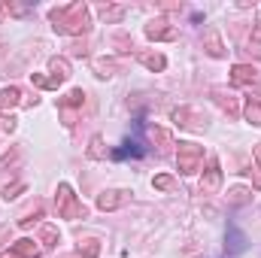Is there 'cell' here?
Masks as SVG:
<instances>
[{
    "instance_id": "1f68e13d",
    "label": "cell",
    "mask_w": 261,
    "mask_h": 258,
    "mask_svg": "<svg viewBox=\"0 0 261 258\" xmlns=\"http://www.w3.org/2000/svg\"><path fill=\"white\" fill-rule=\"evenodd\" d=\"M9 240V225H0V246Z\"/></svg>"
},
{
    "instance_id": "7a4b0ae2",
    "label": "cell",
    "mask_w": 261,
    "mask_h": 258,
    "mask_svg": "<svg viewBox=\"0 0 261 258\" xmlns=\"http://www.w3.org/2000/svg\"><path fill=\"white\" fill-rule=\"evenodd\" d=\"M58 216H64V219H85L88 216V210L76 200V194H73V189L67 186V183H61L58 186Z\"/></svg>"
},
{
    "instance_id": "f1b7e54d",
    "label": "cell",
    "mask_w": 261,
    "mask_h": 258,
    "mask_svg": "<svg viewBox=\"0 0 261 258\" xmlns=\"http://www.w3.org/2000/svg\"><path fill=\"white\" fill-rule=\"evenodd\" d=\"M18 192H24V183H15V186H12V189H9V186H6V189H3V197H6V200H9V197H15V194Z\"/></svg>"
},
{
    "instance_id": "836d02e7",
    "label": "cell",
    "mask_w": 261,
    "mask_h": 258,
    "mask_svg": "<svg viewBox=\"0 0 261 258\" xmlns=\"http://www.w3.org/2000/svg\"><path fill=\"white\" fill-rule=\"evenodd\" d=\"M252 152H255V161L261 164V143H255V149H252Z\"/></svg>"
},
{
    "instance_id": "4316f807",
    "label": "cell",
    "mask_w": 261,
    "mask_h": 258,
    "mask_svg": "<svg viewBox=\"0 0 261 258\" xmlns=\"http://www.w3.org/2000/svg\"><path fill=\"white\" fill-rule=\"evenodd\" d=\"M40 237H43V243H46V246H58V228H52V225H43Z\"/></svg>"
},
{
    "instance_id": "52a82bcc",
    "label": "cell",
    "mask_w": 261,
    "mask_h": 258,
    "mask_svg": "<svg viewBox=\"0 0 261 258\" xmlns=\"http://www.w3.org/2000/svg\"><path fill=\"white\" fill-rule=\"evenodd\" d=\"M219 186H222V170H219V161L210 158V167H206V173H203V179H200V192L203 194H216L219 192Z\"/></svg>"
},
{
    "instance_id": "7c38bea8",
    "label": "cell",
    "mask_w": 261,
    "mask_h": 258,
    "mask_svg": "<svg viewBox=\"0 0 261 258\" xmlns=\"http://www.w3.org/2000/svg\"><path fill=\"white\" fill-rule=\"evenodd\" d=\"M213 97H216V104L228 113V116H240V104H237V97H234V91H225V88H213Z\"/></svg>"
},
{
    "instance_id": "d590c367",
    "label": "cell",
    "mask_w": 261,
    "mask_h": 258,
    "mask_svg": "<svg viewBox=\"0 0 261 258\" xmlns=\"http://www.w3.org/2000/svg\"><path fill=\"white\" fill-rule=\"evenodd\" d=\"M252 100H255V104H261V94H255V97H252Z\"/></svg>"
},
{
    "instance_id": "5b68a950",
    "label": "cell",
    "mask_w": 261,
    "mask_h": 258,
    "mask_svg": "<svg viewBox=\"0 0 261 258\" xmlns=\"http://www.w3.org/2000/svg\"><path fill=\"white\" fill-rule=\"evenodd\" d=\"M246 246H249L246 234H243L234 222H228V231H225V249H228L231 255H240V252H246Z\"/></svg>"
},
{
    "instance_id": "8fae6325",
    "label": "cell",
    "mask_w": 261,
    "mask_h": 258,
    "mask_svg": "<svg viewBox=\"0 0 261 258\" xmlns=\"http://www.w3.org/2000/svg\"><path fill=\"white\" fill-rule=\"evenodd\" d=\"M261 76H258V67H249V64H237L231 70V82L234 85H255Z\"/></svg>"
},
{
    "instance_id": "ac0fdd59",
    "label": "cell",
    "mask_w": 261,
    "mask_h": 258,
    "mask_svg": "<svg viewBox=\"0 0 261 258\" xmlns=\"http://www.w3.org/2000/svg\"><path fill=\"white\" fill-rule=\"evenodd\" d=\"M119 70V64L113 61V58H100V61H94V73L100 76V79H107V76H113Z\"/></svg>"
},
{
    "instance_id": "44dd1931",
    "label": "cell",
    "mask_w": 261,
    "mask_h": 258,
    "mask_svg": "<svg viewBox=\"0 0 261 258\" xmlns=\"http://www.w3.org/2000/svg\"><path fill=\"white\" fill-rule=\"evenodd\" d=\"M97 12H100V18H103V21H122V15H125V9H122V6H100Z\"/></svg>"
},
{
    "instance_id": "cb8c5ba5",
    "label": "cell",
    "mask_w": 261,
    "mask_h": 258,
    "mask_svg": "<svg viewBox=\"0 0 261 258\" xmlns=\"http://www.w3.org/2000/svg\"><path fill=\"white\" fill-rule=\"evenodd\" d=\"M31 79H34V85H40V88H58L64 79H58V76H37V73H31Z\"/></svg>"
},
{
    "instance_id": "603a6c76",
    "label": "cell",
    "mask_w": 261,
    "mask_h": 258,
    "mask_svg": "<svg viewBox=\"0 0 261 258\" xmlns=\"http://www.w3.org/2000/svg\"><path fill=\"white\" fill-rule=\"evenodd\" d=\"M246 122L249 125H261V104H255L252 97L246 100Z\"/></svg>"
},
{
    "instance_id": "ba28073f",
    "label": "cell",
    "mask_w": 261,
    "mask_h": 258,
    "mask_svg": "<svg viewBox=\"0 0 261 258\" xmlns=\"http://www.w3.org/2000/svg\"><path fill=\"white\" fill-rule=\"evenodd\" d=\"M130 197V192H125V189H110V192H103V194H97V210H119L125 200Z\"/></svg>"
},
{
    "instance_id": "484cf974",
    "label": "cell",
    "mask_w": 261,
    "mask_h": 258,
    "mask_svg": "<svg viewBox=\"0 0 261 258\" xmlns=\"http://www.w3.org/2000/svg\"><path fill=\"white\" fill-rule=\"evenodd\" d=\"M152 186H155L158 192H170V189H176V183H173V176H167V173H161V176H155V179H152Z\"/></svg>"
},
{
    "instance_id": "83f0119b",
    "label": "cell",
    "mask_w": 261,
    "mask_h": 258,
    "mask_svg": "<svg viewBox=\"0 0 261 258\" xmlns=\"http://www.w3.org/2000/svg\"><path fill=\"white\" fill-rule=\"evenodd\" d=\"M149 137H152V140H158L161 146H170V134H167L164 128H155V125H152V128H149Z\"/></svg>"
},
{
    "instance_id": "4dcf8cb0",
    "label": "cell",
    "mask_w": 261,
    "mask_h": 258,
    "mask_svg": "<svg viewBox=\"0 0 261 258\" xmlns=\"http://www.w3.org/2000/svg\"><path fill=\"white\" fill-rule=\"evenodd\" d=\"M252 40L261 43V15H258V21H255V28H252Z\"/></svg>"
},
{
    "instance_id": "3957f363",
    "label": "cell",
    "mask_w": 261,
    "mask_h": 258,
    "mask_svg": "<svg viewBox=\"0 0 261 258\" xmlns=\"http://www.w3.org/2000/svg\"><path fill=\"white\" fill-rule=\"evenodd\" d=\"M200 161H203V146H197V143H179V149H176V167H179V173H195L197 167H200Z\"/></svg>"
},
{
    "instance_id": "277c9868",
    "label": "cell",
    "mask_w": 261,
    "mask_h": 258,
    "mask_svg": "<svg viewBox=\"0 0 261 258\" xmlns=\"http://www.w3.org/2000/svg\"><path fill=\"white\" fill-rule=\"evenodd\" d=\"M173 122L182 125V128H189V131H203L206 128V119H203L200 113H195L192 107H179V110H173Z\"/></svg>"
},
{
    "instance_id": "8992f818",
    "label": "cell",
    "mask_w": 261,
    "mask_h": 258,
    "mask_svg": "<svg viewBox=\"0 0 261 258\" xmlns=\"http://www.w3.org/2000/svg\"><path fill=\"white\" fill-rule=\"evenodd\" d=\"M82 104H85V91H82V88H73L67 97L58 100V107H61V113H64V125H67V128H73V122H76L70 110H73V107H82Z\"/></svg>"
},
{
    "instance_id": "7402d4cb",
    "label": "cell",
    "mask_w": 261,
    "mask_h": 258,
    "mask_svg": "<svg viewBox=\"0 0 261 258\" xmlns=\"http://www.w3.org/2000/svg\"><path fill=\"white\" fill-rule=\"evenodd\" d=\"M88 158H94V161H100V158H107V149H103V140L94 134L91 137V146H88Z\"/></svg>"
},
{
    "instance_id": "e0dca14e",
    "label": "cell",
    "mask_w": 261,
    "mask_h": 258,
    "mask_svg": "<svg viewBox=\"0 0 261 258\" xmlns=\"http://www.w3.org/2000/svg\"><path fill=\"white\" fill-rule=\"evenodd\" d=\"M249 200H252V192L243 189V186H234V189L228 192V203H231V207H246Z\"/></svg>"
},
{
    "instance_id": "2e32d148",
    "label": "cell",
    "mask_w": 261,
    "mask_h": 258,
    "mask_svg": "<svg viewBox=\"0 0 261 258\" xmlns=\"http://www.w3.org/2000/svg\"><path fill=\"white\" fill-rule=\"evenodd\" d=\"M12 252L18 258H40V246H37L34 240H18V243L12 246Z\"/></svg>"
},
{
    "instance_id": "4fadbf2b",
    "label": "cell",
    "mask_w": 261,
    "mask_h": 258,
    "mask_svg": "<svg viewBox=\"0 0 261 258\" xmlns=\"http://www.w3.org/2000/svg\"><path fill=\"white\" fill-rule=\"evenodd\" d=\"M203 40H206V52H210L213 58H222V55H225V46H222L216 28H206V31H203Z\"/></svg>"
},
{
    "instance_id": "ffe728a7",
    "label": "cell",
    "mask_w": 261,
    "mask_h": 258,
    "mask_svg": "<svg viewBox=\"0 0 261 258\" xmlns=\"http://www.w3.org/2000/svg\"><path fill=\"white\" fill-rule=\"evenodd\" d=\"M18 100H21V91H18L15 85H12V88H3V91H0V107H15Z\"/></svg>"
},
{
    "instance_id": "5bb4252c",
    "label": "cell",
    "mask_w": 261,
    "mask_h": 258,
    "mask_svg": "<svg viewBox=\"0 0 261 258\" xmlns=\"http://www.w3.org/2000/svg\"><path fill=\"white\" fill-rule=\"evenodd\" d=\"M40 216H43V203H40V200H34L28 210H21L18 225H21V228H31V222H34V219H40Z\"/></svg>"
},
{
    "instance_id": "30bf717a",
    "label": "cell",
    "mask_w": 261,
    "mask_h": 258,
    "mask_svg": "<svg viewBox=\"0 0 261 258\" xmlns=\"http://www.w3.org/2000/svg\"><path fill=\"white\" fill-rule=\"evenodd\" d=\"M146 155V146L140 143V140H125V146L122 149H113L110 152V158L113 161H125V158H143Z\"/></svg>"
},
{
    "instance_id": "d4e9b609",
    "label": "cell",
    "mask_w": 261,
    "mask_h": 258,
    "mask_svg": "<svg viewBox=\"0 0 261 258\" xmlns=\"http://www.w3.org/2000/svg\"><path fill=\"white\" fill-rule=\"evenodd\" d=\"M97 252H100V243H97V240H82V243H79V255L94 258Z\"/></svg>"
},
{
    "instance_id": "d6a6232c",
    "label": "cell",
    "mask_w": 261,
    "mask_h": 258,
    "mask_svg": "<svg viewBox=\"0 0 261 258\" xmlns=\"http://www.w3.org/2000/svg\"><path fill=\"white\" fill-rule=\"evenodd\" d=\"M3 15H9V3H0V18Z\"/></svg>"
},
{
    "instance_id": "6da1fadb",
    "label": "cell",
    "mask_w": 261,
    "mask_h": 258,
    "mask_svg": "<svg viewBox=\"0 0 261 258\" xmlns=\"http://www.w3.org/2000/svg\"><path fill=\"white\" fill-rule=\"evenodd\" d=\"M49 21H52V28L58 34H73V37H79V34H85L91 28L88 24V9L82 3H70V6L52 9L49 12Z\"/></svg>"
},
{
    "instance_id": "9a60e30c",
    "label": "cell",
    "mask_w": 261,
    "mask_h": 258,
    "mask_svg": "<svg viewBox=\"0 0 261 258\" xmlns=\"http://www.w3.org/2000/svg\"><path fill=\"white\" fill-rule=\"evenodd\" d=\"M137 58H140V64H146L149 70H164L167 67V58L158 55V52H140Z\"/></svg>"
},
{
    "instance_id": "f546056e",
    "label": "cell",
    "mask_w": 261,
    "mask_h": 258,
    "mask_svg": "<svg viewBox=\"0 0 261 258\" xmlns=\"http://www.w3.org/2000/svg\"><path fill=\"white\" fill-rule=\"evenodd\" d=\"M0 131H15V119L12 116H0Z\"/></svg>"
},
{
    "instance_id": "e575fe53",
    "label": "cell",
    "mask_w": 261,
    "mask_h": 258,
    "mask_svg": "<svg viewBox=\"0 0 261 258\" xmlns=\"http://www.w3.org/2000/svg\"><path fill=\"white\" fill-rule=\"evenodd\" d=\"M0 258H18V255H15V252H9V255H0Z\"/></svg>"
},
{
    "instance_id": "d6986e66",
    "label": "cell",
    "mask_w": 261,
    "mask_h": 258,
    "mask_svg": "<svg viewBox=\"0 0 261 258\" xmlns=\"http://www.w3.org/2000/svg\"><path fill=\"white\" fill-rule=\"evenodd\" d=\"M49 70H52V76L67 79V76H70V61H67V58H52V61H49Z\"/></svg>"
},
{
    "instance_id": "9c48e42d",
    "label": "cell",
    "mask_w": 261,
    "mask_h": 258,
    "mask_svg": "<svg viewBox=\"0 0 261 258\" xmlns=\"http://www.w3.org/2000/svg\"><path fill=\"white\" fill-rule=\"evenodd\" d=\"M146 37L149 40H176V31L170 28L167 18H155V21L146 24Z\"/></svg>"
}]
</instances>
